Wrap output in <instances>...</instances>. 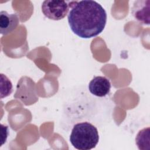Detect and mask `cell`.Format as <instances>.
Here are the masks:
<instances>
[{"instance_id": "obj_1", "label": "cell", "mask_w": 150, "mask_h": 150, "mask_svg": "<svg viewBox=\"0 0 150 150\" xmlns=\"http://www.w3.org/2000/svg\"><path fill=\"white\" fill-rule=\"evenodd\" d=\"M107 18L105 9L95 1H70L69 25L72 32L81 38L89 39L101 33Z\"/></svg>"}, {"instance_id": "obj_2", "label": "cell", "mask_w": 150, "mask_h": 150, "mask_svg": "<svg viewBox=\"0 0 150 150\" xmlns=\"http://www.w3.org/2000/svg\"><path fill=\"white\" fill-rule=\"evenodd\" d=\"M99 141L97 128L88 122L75 124L70 135L71 145L77 149L89 150L96 147Z\"/></svg>"}, {"instance_id": "obj_3", "label": "cell", "mask_w": 150, "mask_h": 150, "mask_svg": "<svg viewBox=\"0 0 150 150\" xmlns=\"http://www.w3.org/2000/svg\"><path fill=\"white\" fill-rule=\"evenodd\" d=\"M43 14L49 19L59 21L63 19L70 8V1L46 0L41 6Z\"/></svg>"}, {"instance_id": "obj_4", "label": "cell", "mask_w": 150, "mask_h": 150, "mask_svg": "<svg viewBox=\"0 0 150 150\" xmlns=\"http://www.w3.org/2000/svg\"><path fill=\"white\" fill-rule=\"evenodd\" d=\"M131 13L135 20L143 25H149L150 1H135L131 8Z\"/></svg>"}, {"instance_id": "obj_5", "label": "cell", "mask_w": 150, "mask_h": 150, "mask_svg": "<svg viewBox=\"0 0 150 150\" xmlns=\"http://www.w3.org/2000/svg\"><path fill=\"white\" fill-rule=\"evenodd\" d=\"M90 92L97 97H104L107 95L111 89L110 80L103 76H96L89 83Z\"/></svg>"}, {"instance_id": "obj_6", "label": "cell", "mask_w": 150, "mask_h": 150, "mask_svg": "<svg viewBox=\"0 0 150 150\" xmlns=\"http://www.w3.org/2000/svg\"><path fill=\"white\" fill-rule=\"evenodd\" d=\"M19 22V17L16 13H9L6 11L0 12V32L6 35L12 32L18 26Z\"/></svg>"}, {"instance_id": "obj_7", "label": "cell", "mask_w": 150, "mask_h": 150, "mask_svg": "<svg viewBox=\"0 0 150 150\" xmlns=\"http://www.w3.org/2000/svg\"><path fill=\"white\" fill-rule=\"evenodd\" d=\"M150 128H144L140 130L137 135L135 141L138 148L141 150L150 149Z\"/></svg>"}]
</instances>
